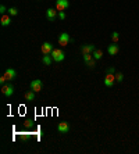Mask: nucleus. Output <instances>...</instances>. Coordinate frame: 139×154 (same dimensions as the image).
<instances>
[{
    "instance_id": "f257e3e1",
    "label": "nucleus",
    "mask_w": 139,
    "mask_h": 154,
    "mask_svg": "<svg viewBox=\"0 0 139 154\" xmlns=\"http://www.w3.org/2000/svg\"><path fill=\"white\" fill-rule=\"evenodd\" d=\"M52 56V58H53V61L56 62H61L64 58H65V53L63 52L61 49H53V52L50 53Z\"/></svg>"
},
{
    "instance_id": "f03ea898",
    "label": "nucleus",
    "mask_w": 139,
    "mask_h": 154,
    "mask_svg": "<svg viewBox=\"0 0 139 154\" xmlns=\"http://www.w3.org/2000/svg\"><path fill=\"white\" fill-rule=\"evenodd\" d=\"M70 42H71V38H70L68 33H65V32H63L61 35L59 36V45L61 47H65L67 45H68Z\"/></svg>"
},
{
    "instance_id": "7ed1b4c3",
    "label": "nucleus",
    "mask_w": 139,
    "mask_h": 154,
    "mask_svg": "<svg viewBox=\"0 0 139 154\" xmlns=\"http://www.w3.org/2000/svg\"><path fill=\"white\" fill-rule=\"evenodd\" d=\"M68 0H56V10L57 11H65L68 8Z\"/></svg>"
},
{
    "instance_id": "20e7f679",
    "label": "nucleus",
    "mask_w": 139,
    "mask_h": 154,
    "mask_svg": "<svg viewBox=\"0 0 139 154\" xmlns=\"http://www.w3.org/2000/svg\"><path fill=\"white\" fill-rule=\"evenodd\" d=\"M1 93L6 96V97H10V96H13V93H14V86L7 83V85H1Z\"/></svg>"
},
{
    "instance_id": "39448f33",
    "label": "nucleus",
    "mask_w": 139,
    "mask_h": 154,
    "mask_svg": "<svg viewBox=\"0 0 139 154\" xmlns=\"http://www.w3.org/2000/svg\"><path fill=\"white\" fill-rule=\"evenodd\" d=\"M42 88H43V83H42L40 79H33V81L31 82V89L33 90V92H40Z\"/></svg>"
},
{
    "instance_id": "423d86ee",
    "label": "nucleus",
    "mask_w": 139,
    "mask_h": 154,
    "mask_svg": "<svg viewBox=\"0 0 139 154\" xmlns=\"http://www.w3.org/2000/svg\"><path fill=\"white\" fill-rule=\"evenodd\" d=\"M114 82H116V75L114 74H107L106 78H104V85L107 86V88H111V86L114 85Z\"/></svg>"
},
{
    "instance_id": "0eeeda50",
    "label": "nucleus",
    "mask_w": 139,
    "mask_h": 154,
    "mask_svg": "<svg viewBox=\"0 0 139 154\" xmlns=\"http://www.w3.org/2000/svg\"><path fill=\"white\" fill-rule=\"evenodd\" d=\"M40 50H42V53L43 54H50L52 52H53V45L49 43V42H45V43L40 46Z\"/></svg>"
},
{
    "instance_id": "6e6552de",
    "label": "nucleus",
    "mask_w": 139,
    "mask_h": 154,
    "mask_svg": "<svg viewBox=\"0 0 139 154\" xmlns=\"http://www.w3.org/2000/svg\"><path fill=\"white\" fill-rule=\"evenodd\" d=\"M57 16H59V11H56V10H53V8H47L46 18L49 20V21H54V20L57 18Z\"/></svg>"
},
{
    "instance_id": "1a4fd4ad",
    "label": "nucleus",
    "mask_w": 139,
    "mask_h": 154,
    "mask_svg": "<svg viewBox=\"0 0 139 154\" xmlns=\"http://www.w3.org/2000/svg\"><path fill=\"white\" fill-rule=\"evenodd\" d=\"M57 129H59V132H60V133H67V132L70 131V125H68V122H65V121L60 122L59 125H57Z\"/></svg>"
},
{
    "instance_id": "9d476101",
    "label": "nucleus",
    "mask_w": 139,
    "mask_h": 154,
    "mask_svg": "<svg viewBox=\"0 0 139 154\" xmlns=\"http://www.w3.org/2000/svg\"><path fill=\"white\" fill-rule=\"evenodd\" d=\"M96 49H95V46L93 45H84V46L81 47V52H82V54H89V53H93Z\"/></svg>"
},
{
    "instance_id": "9b49d317",
    "label": "nucleus",
    "mask_w": 139,
    "mask_h": 154,
    "mask_svg": "<svg viewBox=\"0 0 139 154\" xmlns=\"http://www.w3.org/2000/svg\"><path fill=\"white\" fill-rule=\"evenodd\" d=\"M107 52H108L110 56H116V54L120 52V47H118V45L113 43V45H110V46L107 47Z\"/></svg>"
},
{
    "instance_id": "f8f14e48",
    "label": "nucleus",
    "mask_w": 139,
    "mask_h": 154,
    "mask_svg": "<svg viewBox=\"0 0 139 154\" xmlns=\"http://www.w3.org/2000/svg\"><path fill=\"white\" fill-rule=\"evenodd\" d=\"M4 75H6V78H7L8 81H13V79H16V77H17L16 71H14L13 68H7V69H6Z\"/></svg>"
},
{
    "instance_id": "ddd939ff",
    "label": "nucleus",
    "mask_w": 139,
    "mask_h": 154,
    "mask_svg": "<svg viewBox=\"0 0 139 154\" xmlns=\"http://www.w3.org/2000/svg\"><path fill=\"white\" fill-rule=\"evenodd\" d=\"M0 22H1V25H3V26H8V25L11 24V18H10V16H6V14H3L1 20H0Z\"/></svg>"
},
{
    "instance_id": "4468645a",
    "label": "nucleus",
    "mask_w": 139,
    "mask_h": 154,
    "mask_svg": "<svg viewBox=\"0 0 139 154\" xmlns=\"http://www.w3.org/2000/svg\"><path fill=\"white\" fill-rule=\"evenodd\" d=\"M53 61V58H52V56L50 54H45L43 57H42V62L45 64V65H50Z\"/></svg>"
},
{
    "instance_id": "2eb2a0df",
    "label": "nucleus",
    "mask_w": 139,
    "mask_h": 154,
    "mask_svg": "<svg viewBox=\"0 0 139 154\" xmlns=\"http://www.w3.org/2000/svg\"><path fill=\"white\" fill-rule=\"evenodd\" d=\"M92 54H93V58H95V60H100L102 57H103V52H102L100 49H96Z\"/></svg>"
},
{
    "instance_id": "dca6fc26",
    "label": "nucleus",
    "mask_w": 139,
    "mask_h": 154,
    "mask_svg": "<svg viewBox=\"0 0 139 154\" xmlns=\"http://www.w3.org/2000/svg\"><path fill=\"white\" fill-rule=\"evenodd\" d=\"M35 93L36 92H33V90H29V92H27L25 93V99H27V100H35Z\"/></svg>"
},
{
    "instance_id": "f3484780",
    "label": "nucleus",
    "mask_w": 139,
    "mask_h": 154,
    "mask_svg": "<svg viewBox=\"0 0 139 154\" xmlns=\"http://www.w3.org/2000/svg\"><path fill=\"white\" fill-rule=\"evenodd\" d=\"M111 40H113V43H117V42L120 40V33L116 31L113 32V33H111Z\"/></svg>"
},
{
    "instance_id": "a211bd4d",
    "label": "nucleus",
    "mask_w": 139,
    "mask_h": 154,
    "mask_svg": "<svg viewBox=\"0 0 139 154\" xmlns=\"http://www.w3.org/2000/svg\"><path fill=\"white\" fill-rule=\"evenodd\" d=\"M17 14H18V10H17L16 7H10L8 8V16H17Z\"/></svg>"
},
{
    "instance_id": "6ab92c4d",
    "label": "nucleus",
    "mask_w": 139,
    "mask_h": 154,
    "mask_svg": "<svg viewBox=\"0 0 139 154\" xmlns=\"http://www.w3.org/2000/svg\"><path fill=\"white\" fill-rule=\"evenodd\" d=\"M91 60H93V54H92V53L84 54V61L88 62V61H91Z\"/></svg>"
},
{
    "instance_id": "aec40b11",
    "label": "nucleus",
    "mask_w": 139,
    "mask_h": 154,
    "mask_svg": "<svg viewBox=\"0 0 139 154\" xmlns=\"http://www.w3.org/2000/svg\"><path fill=\"white\" fill-rule=\"evenodd\" d=\"M96 61H97V60H95V58H93V60H91V61L85 62V64H86V65H88V67H89V68H93V67L96 65Z\"/></svg>"
},
{
    "instance_id": "412c9836",
    "label": "nucleus",
    "mask_w": 139,
    "mask_h": 154,
    "mask_svg": "<svg viewBox=\"0 0 139 154\" xmlns=\"http://www.w3.org/2000/svg\"><path fill=\"white\" fill-rule=\"evenodd\" d=\"M123 79H124L123 74H121V72H117V74H116V81H117V82H123Z\"/></svg>"
},
{
    "instance_id": "4be33fe9",
    "label": "nucleus",
    "mask_w": 139,
    "mask_h": 154,
    "mask_svg": "<svg viewBox=\"0 0 139 154\" xmlns=\"http://www.w3.org/2000/svg\"><path fill=\"white\" fill-rule=\"evenodd\" d=\"M24 125H25V128H32V126H33V121H32V119H28V121H25Z\"/></svg>"
},
{
    "instance_id": "5701e85b",
    "label": "nucleus",
    "mask_w": 139,
    "mask_h": 154,
    "mask_svg": "<svg viewBox=\"0 0 139 154\" xmlns=\"http://www.w3.org/2000/svg\"><path fill=\"white\" fill-rule=\"evenodd\" d=\"M6 81H8L7 78H6V75H3V77L0 78V83H1V85H6Z\"/></svg>"
},
{
    "instance_id": "b1692460",
    "label": "nucleus",
    "mask_w": 139,
    "mask_h": 154,
    "mask_svg": "<svg viewBox=\"0 0 139 154\" xmlns=\"http://www.w3.org/2000/svg\"><path fill=\"white\" fill-rule=\"evenodd\" d=\"M59 18L60 20H65V13L64 11H59Z\"/></svg>"
},
{
    "instance_id": "393cba45",
    "label": "nucleus",
    "mask_w": 139,
    "mask_h": 154,
    "mask_svg": "<svg viewBox=\"0 0 139 154\" xmlns=\"http://www.w3.org/2000/svg\"><path fill=\"white\" fill-rule=\"evenodd\" d=\"M116 72V68L114 67H110V68H107V74H114Z\"/></svg>"
},
{
    "instance_id": "a878e982",
    "label": "nucleus",
    "mask_w": 139,
    "mask_h": 154,
    "mask_svg": "<svg viewBox=\"0 0 139 154\" xmlns=\"http://www.w3.org/2000/svg\"><path fill=\"white\" fill-rule=\"evenodd\" d=\"M6 11H8L7 8L4 7V6H0V13H1V14H4V13H6Z\"/></svg>"
}]
</instances>
